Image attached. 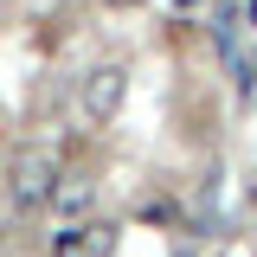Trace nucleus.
<instances>
[{
    "label": "nucleus",
    "mask_w": 257,
    "mask_h": 257,
    "mask_svg": "<svg viewBox=\"0 0 257 257\" xmlns=\"http://www.w3.org/2000/svg\"><path fill=\"white\" fill-rule=\"evenodd\" d=\"M64 180V161L45 148V142H26V148H13L7 161V199H13V212H39V206H52V187Z\"/></svg>",
    "instance_id": "f257e3e1"
},
{
    "label": "nucleus",
    "mask_w": 257,
    "mask_h": 257,
    "mask_svg": "<svg viewBox=\"0 0 257 257\" xmlns=\"http://www.w3.org/2000/svg\"><path fill=\"white\" fill-rule=\"evenodd\" d=\"M122 96H128V64H116V58L90 64V71L77 77V109H84V122H116Z\"/></svg>",
    "instance_id": "f03ea898"
},
{
    "label": "nucleus",
    "mask_w": 257,
    "mask_h": 257,
    "mask_svg": "<svg viewBox=\"0 0 257 257\" xmlns=\"http://www.w3.org/2000/svg\"><path fill=\"white\" fill-rule=\"evenodd\" d=\"M109 251V225L96 219H58L45 231V257H103Z\"/></svg>",
    "instance_id": "7ed1b4c3"
},
{
    "label": "nucleus",
    "mask_w": 257,
    "mask_h": 257,
    "mask_svg": "<svg viewBox=\"0 0 257 257\" xmlns=\"http://www.w3.org/2000/svg\"><path fill=\"white\" fill-rule=\"evenodd\" d=\"M90 206H96V180H84V174H64L52 187V212L58 219H90Z\"/></svg>",
    "instance_id": "20e7f679"
},
{
    "label": "nucleus",
    "mask_w": 257,
    "mask_h": 257,
    "mask_svg": "<svg viewBox=\"0 0 257 257\" xmlns=\"http://www.w3.org/2000/svg\"><path fill=\"white\" fill-rule=\"evenodd\" d=\"M103 7H109V13H135L142 0H103Z\"/></svg>",
    "instance_id": "39448f33"
},
{
    "label": "nucleus",
    "mask_w": 257,
    "mask_h": 257,
    "mask_svg": "<svg viewBox=\"0 0 257 257\" xmlns=\"http://www.w3.org/2000/svg\"><path fill=\"white\" fill-rule=\"evenodd\" d=\"M0 244H7V219H0Z\"/></svg>",
    "instance_id": "423d86ee"
}]
</instances>
